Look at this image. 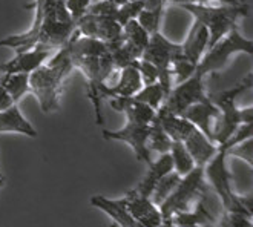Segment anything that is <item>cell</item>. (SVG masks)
Masks as SVG:
<instances>
[{
	"label": "cell",
	"instance_id": "83f0119b",
	"mask_svg": "<svg viewBox=\"0 0 253 227\" xmlns=\"http://www.w3.org/2000/svg\"><path fill=\"white\" fill-rule=\"evenodd\" d=\"M163 11H165V9H147V8H143L140 11V14L137 16V22L141 25L143 29H146V33L149 36L160 31Z\"/></svg>",
	"mask_w": 253,
	"mask_h": 227
},
{
	"label": "cell",
	"instance_id": "ba28073f",
	"mask_svg": "<svg viewBox=\"0 0 253 227\" xmlns=\"http://www.w3.org/2000/svg\"><path fill=\"white\" fill-rule=\"evenodd\" d=\"M180 52H181V45L170 42L161 31L151 34L146 48L143 49L141 58L149 63H152L157 68L158 83L165 88L166 94L170 92V89L173 86L170 68H172L173 58Z\"/></svg>",
	"mask_w": 253,
	"mask_h": 227
},
{
	"label": "cell",
	"instance_id": "8fae6325",
	"mask_svg": "<svg viewBox=\"0 0 253 227\" xmlns=\"http://www.w3.org/2000/svg\"><path fill=\"white\" fill-rule=\"evenodd\" d=\"M76 31L105 43H112L123 37V26L115 19L94 16V14H84L76 20Z\"/></svg>",
	"mask_w": 253,
	"mask_h": 227
},
{
	"label": "cell",
	"instance_id": "b9f144b4",
	"mask_svg": "<svg viewBox=\"0 0 253 227\" xmlns=\"http://www.w3.org/2000/svg\"><path fill=\"white\" fill-rule=\"evenodd\" d=\"M127 2H137V0H127Z\"/></svg>",
	"mask_w": 253,
	"mask_h": 227
},
{
	"label": "cell",
	"instance_id": "f1b7e54d",
	"mask_svg": "<svg viewBox=\"0 0 253 227\" xmlns=\"http://www.w3.org/2000/svg\"><path fill=\"white\" fill-rule=\"evenodd\" d=\"M143 8H144L143 0H137V2H125L123 5L118 6L115 20L123 26L126 22H129L132 19H137V16Z\"/></svg>",
	"mask_w": 253,
	"mask_h": 227
},
{
	"label": "cell",
	"instance_id": "60d3db41",
	"mask_svg": "<svg viewBox=\"0 0 253 227\" xmlns=\"http://www.w3.org/2000/svg\"><path fill=\"white\" fill-rule=\"evenodd\" d=\"M3 183H5V178H3V175H2V174H0V187L3 186Z\"/></svg>",
	"mask_w": 253,
	"mask_h": 227
},
{
	"label": "cell",
	"instance_id": "4fadbf2b",
	"mask_svg": "<svg viewBox=\"0 0 253 227\" xmlns=\"http://www.w3.org/2000/svg\"><path fill=\"white\" fill-rule=\"evenodd\" d=\"M120 200L129 212V215L140 221L144 227L161 226L163 215L160 212V207L151 198H146V196H141L133 190H129Z\"/></svg>",
	"mask_w": 253,
	"mask_h": 227
},
{
	"label": "cell",
	"instance_id": "f546056e",
	"mask_svg": "<svg viewBox=\"0 0 253 227\" xmlns=\"http://www.w3.org/2000/svg\"><path fill=\"white\" fill-rule=\"evenodd\" d=\"M118 6H120V5L108 2V0H97V2H91V5L87 6L86 14H94V16L112 17V19H115Z\"/></svg>",
	"mask_w": 253,
	"mask_h": 227
},
{
	"label": "cell",
	"instance_id": "ffe728a7",
	"mask_svg": "<svg viewBox=\"0 0 253 227\" xmlns=\"http://www.w3.org/2000/svg\"><path fill=\"white\" fill-rule=\"evenodd\" d=\"M181 143L189 150V154L195 161V166H203V168L218 150V146L207 138L198 128H193Z\"/></svg>",
	"mask_w": 253,
	"mask_h": 227
},
{
	"label": "cell",
	"instance_id": "d4e9b609",
	"mask_svg": "<svg viewBox=\"0 0 253 227\" xmlns=\"http://www.w3.org/2000/svg\"><path fill=\"white\" fill-rule=\"evenodd\" d=\"M166 91L163 88L158 82L157 83H152V85H146L143 86L135 95H132L133 98H137L138 101L141 103H146L147 106H151L152 109H158L160 106L163 104L166 98Z\"/></svg>",
	"mask_w": 253,
	"mask_h": 227
},
{
	"label": "cell",
	"instance_id": "e0dca14e",
	"mask_svg": "<svg viewBox=\"0 0 253 227\" xmlns=\"http://www.w3.org/2000/svg\"><path fill=\"white\" fill-rule=\"evenodd\" d=\"M180 45L183 57L197 66L204 52L207 51V46H209V33H207L204 25H201L198 20H193L186 40Z\"/></svg>",
	"mask_w": 253,
	"mask_h": 227
},
{
	"label": "cell",
	"instance_id": "8d00e7d4",
	"mask_svg": "<svg viewBox=\"0 0 253 227\" xmlns=\"http://www.w3.org/2000/svg\"><path fill=\"white\" fill-rule=\"evenodd\" d=\"M143 3L147 9H165L166 0H143Z\"/></svg>",
	"mask_w": 253,
	"mask_h": 227
},
{
	"label": "cell",
	"instance_id": "74e56055",
	"mask_svg": "<svg viewBox=\"0 0 253 227\" xmlns=\"http://www.w3.org/2000/svg\"><path fill=\"white\" fill-rule=\"evenodd\" d=\"M160 227H213V226H186V224H173L172 221H163Z\"/></svg>",
	"mask_w": 253,
	"mask_h": 227
},
{
	"label": "cell",
	"instance_id": "2e32d148",
	"mask_svg": "<svg viewBox=\"0 0 253 227\" xmlns=\"http://www.w3.org/2000/svg\"><path fill=\"white\" fill-rule=\"evenodd\" d=\"M0 134H22L25 137L36 138L37 129L23 115L19 103H12L6 109L0 111Z\"/></svg>",
	"mask_w": 253,
	"mask_h": 227
},
{
	"label": "cell",
	"instance_id": "1f68e13d",
	"mask_svg": "<svg viewBox=\"0 0 253 227\" xmlns=\"http://www.w3.org/2000/svg\"><path fill=\"white\" fill-rule=\"evenodd\" d=\"M227 157H236V158H241L244 161H247V164L252 168V138L244 140L241 143H238L232 147L227 149Z\"/></svg>",
	"mask_w": 253,
	"mask_h": 227
},
{
	"label": "cell",
	"instance_id": "5b68a950",
	"mask_svg": "<svg viewBox=\"0 0 253 227\" xmlns=\"http://www.w3.org/2000/svg\"><path fill=\"white\" fill-rule=\"evenodd\" d=\"M178 8L192 14L193 20H198L209 33V46L215 45L221 37H224L232 28L238 26L240 19H243L249 6L235 5H209V3H184Z\"/></svg>",
	"mask_w": 253,
	"mask_h": 227
},
{
	"label": "cell",
	"instance_id": "836d02e7",
	"mask_svg": "<svg viewBox=\"0 0 253 227\" xmlns=\"http://www.w3.org/2000/svg\"><path fill=\"white\" fill-rule=\"evenodd\" d=\"M227 226L229 227H253L252 226V218L241 215V214H227Z\"/></svg>",
	"mask_w": 253,
	"mask_h": 227
},
{
	"label": "cell",
	"instance_id": "6da1fadb",
	"mask_svg": "<svg viewBox=\"0 0 253 227\" xmlns=\"http://www.w3.org/2000/svg\"><path fill=\"white\" fill-rule=\"evenodd\" d=\"M34 9L31 28L25 33L0 39V48L22 52L37 45L55 51L66 46L76 33V22L68 12L65 0H36Z\"/></svg>",
	"mask_w": 253,
	"mask_h": 227
},
{
	"label": "cell",
	"instance_id": "cb8c5ba5",
	"mask_svg": "<svg viewBox=\"0 0 253 227\" xmlns=\"http://www.w3.org/2000/svg\"><path fill=\"white\" fill-rule=\"evenodd\" d=\"M170 146H172L170 137L154 118V122L151 123V129H149V135H147V149L151 150V152H157L158 155H161V154H168L170 150Z\"/></svg>",
	"mask_w": 253,
	"mask_h": 227
},
{
	"label": "cell",
	"instance_id": "277c9868",
	"mask_svg": "<svg viewBox=\"0 0 253 227\" xmlns=\"http://www.w3.org/2000/svg\"><path fill=\"white\" fill-rule=\"evenodd\" d=\"M204 180L218 195L227 214H241L252 218V195H240L233 190V178L227 168V150L218 146L216 154L204 166Z\"/></svg>",
	"mask_w": 253,
	"mask_h": 227
},
{
	"label": "cell",
	"instance_id": "603a6c76",
	"mask_svg": "<svg viewBox=\"0 0 253 227\" xmlns=\"http://www.w3.org/2000/svg\"><path fill=\"white\" fill-rule=\"evenodd\" d=\"M169 154L172 157L173 171L180 177H184L195 168V161H193L192 155L189 154V150L181 141H172Z\"/></svg>",
	"mask_w": 253,
	"mask_h": 227
},
{
	"label": "cell",
	"instance_id": "44dd1931",
	"mask_svg": "<svg viewBox=\"0 0 253 227\" xmlns=\"http://www.w3.org/2000/svg\"><path fill=\"white\" fill-rule=\"evenodd\" d=\"M173 224H186V226H215L218 221L209 207L206 206V196L200 198L187 212H178L170 220Z\"/></svg>",
	"mask_w": 253,
	"mask_h": 227
},
{
	"label": "cell",
	"instance_id": "8992f818",
	"mask_svg": "<svg viewBox=\"0 0 253 227\" xmlns=\"http://www.w3.org/2000/svg\"><path fill=\"white\" fill-rule=\"evenodd\" d=\"M253 54V42L247 37H244L240 31V28L235 26L230 31L221 37L215 45H212L211 48H207L204 55L201 57L200 63L195 68V72L200 74L201 77H207V75L221 72L224 69L230 58L235 54Z\"/></svg>",
	"mask_w": 253,
	"mask_h": 227
},
{
	"label": "cell",
	"instance_id": "7a4b0ae2",
	"mask_svg": "<svg viewBox=\"0 0 253 227\" xmlns=\"http://www.w3.org/2000/svg\"><path fill=\"white\" fill-rule=\"evenodd\" d=\"M74 66L66 48H60L46 63L29 74V92L37 101L43 114H51L60 109V98L66 77Z\"/></svg>",
	"mask_w": 253,
	"mask_h": 227
},
{
	"label": "cell",
	"instance_id": "9c48e42d",
	"mask_svg": "<svg viewBox=\"0 0 253 227\" xmlns=\"http://www.w3.org/2000/svg\"><path fill=\"white\" fill-rule=\"evenodd\" d=\"M207 97H209V94L206 91V79L201 77L200 74L193 72L189 79L172 86L170 92L160 108L170 114L181 115V112L187 109L190 104L203 101Z\"/></svg>",
	"mask_w": 253,
	"mask_h": 227
},
{
	"label": "cell",
	"instance_id": "d6986e66",
	"mask_svg": "<svg viewBox=\"0 0 253 227\" xmlns=\"http://www.w3.org/2000/svg\"><path fill=\"white\" fill-rule=\"evenodd\" d=\"M91 204L101 210L103 214H106L118 227H144L140 221H137L133 217L129 215L125 204L120 198H108L105 195H95L91 198Z\"/></svg>",
	"mask_w": 253,
	"mask_h": 227
},
{
	"label": "cell",
	"instance_id": "7c38bea8",
	"mask_svg": "<svg viewBox=\"0 0 253 227\" xmlns=\"http://www.w3.org/2000/svg\"><path fill=\"white\" fill-rule=\"evenodd\" d=\"M58 51V49H57ZM55 49L37 45L34 48H29L22 52H16L11 60L0 65V72H20L31 74L42 65H44L54 55Z\"/></svg>",
	"mask_w": 253,
	"mask_h": 227
},
{
	"label": "cell",
	"instance_id": "d6a6232c",
	"mask_svg": "<svg viewBox=\"0 0 253 227\" xmlns=\"http://www.w3.org/2000/svg\"><path fill=\"white\" fill-rule=\"evenodd\" d=\"M65 3H66L68 12L71 14L74 22H76L86 14L87 6L91 5V0H65Z\"/></svg>",
	"mask_w": 253,
	"mask_h": 227
},
{
	"label": "cell",
	"instance_id": "e575fe53",
	"mask_svg": "<svg viewBox=\"0 0 253 227\" xmlns=\"http://www.w3.org/2000/svg\"><path fill=\"white\" fill-rule=\"evenodd\" d=\"M195 3H209V5H235V6H249L247 0H197Z\"/></svg>",
	"mask_w": 253,
	"mask_h": 227
},
{
	"label": "cell",
	"instance_id": "9a60e30c",
	"mask_svg": "<svg viewBox=\"0 0 253 227\" xmlns=\"http://www.w3.org/2000/svg\"><path fill=\"white\" fill-rule=\"evenodd\" d=\"M180 117L186 118L187 122H190L193 126L198 128L207 138L212 140V129H213L215 118L218 117V108L212 103L209 97L203 101L190 104L187 109L181 112Z\"/></svg>",
	"mask_w": 253,
	"mask_h": 227
},
{
	"label": "cell",
	"instance_id": "3957f363",
	"mask_svg": "<svg viewBox=\"0 0 253 227\" xmlns=\"http://www.w3.org/2000/svg\"><path fill=\"white\" fill-rule=\"evenodd\" d=\"M252 86V74L244 77L232 89L221 91L216 94H209V98L218 108V117L215 118L212 129V140L216 146L226 143L235 129L243 123H253V108H238L236 98L246 89Z\"/></svg>",
	"mask_w": 253,
	"mask_h": 227
},
{
	"label": "cell",
	"instance_id": "ab89813d",
	"mask_svg": "<svg viewBox=\"0 0 253 227\" xmlns=\"http://www.w3.org/2000/svg\"><path fill=\"white\" fill-rule=\"evenodd\" d=\"M213 227H229V226H227V215H226V214L222 215V218H221L219 221H216V224H215Z\"/></svg>",
	"mask_w": 253,
	"mask_h": 227
},
{
	"label": "cell",
	"instance_id": "7402d4cb",
	"mask_svg": "<svg viewBox=\"0 0 253 227\" xmlns=\"http://www.w3.org/2000/svg\"><path fill=\"white\" fill-rule=\"evenodd\" d=\"M2 86L14 103H19L29 92V74L20 72H2L0 74Z\"/></svg>",
	"mask_w": 253,
	"mask_h": 227
},
{
	"label": "cell",
	"instance_id": "30bf717a",
	"mask_svg": "<svg viewBox=\"0 0 253 227\" xmlns=\"http://www.w3.org/2000/svg\"><path fill=\"white\" fill-rule=\"evenodd\" d=\"M149 129H151V125H138V123L126 122V125L122 129H117V131L103 129L101 134L105 140L126 143L133 150L137 160L149 166L152 163V152L147 149Z\"/></svg>",
	"mask_w": 253,
	"mask_h": 227
},
{
	"label": "cell",
	"instance_id": "f35d334b",
	"mask_svg": "<svg viewBox=\"0 0 253 227\" xmlns=\"http://www.w3.org/2000/svg\"><path fill=\"white\" fill-rule=\"evenodd\" d=\"M197 0H166V5L172 3L175 6H180V5H184V3H195Z\"/></svg>",
	"mask_w": 253,
	"mask_h": 227
},
{
	"label": "cell",
	"instance_id": "5bb4252c",
	"mask_svg": "<svg viewBox=\"0 0 253 227\" xmlns=\"http://www.w3.org/2000/svg\"><path fill=\"white\" fill-rule=\"evenodd\" d=\"M108 101L114 111L125 114L126 122L138 123V125H151L157 114V111L152 109L151 106L138 101L133 97H109Z\"/></svg>",
	"mask_w": 253,
	"mask_h": 227
},
{
	"label": "cell",
	"instance_id": "52a82bcc",
	"mask_svg": "<svg viewBox=\"0 0 253 227\" xmlns=\"http://www.w3.org/2000/svg\"><path fill=\"white\" fill-rule=\"evenodd\" d=\"M207 183L204 180V168L195 166L189 174L181 177L175 189L158 207L163 215V221H170L178 212H187L200 198L206 196Z\"/></svg>",
	"mask_w": 253,
	"mask_h": 227
},
{
	"label": "cell",
	"instance_id": "4dcf8cb0",
	"mask_svg": "<svg viewBox=\"0 0 253 227\" xmlns=\"http://www.w3.org/2000/svg\"><path fill=\"white\" fill-rule=\"evenodd\" d=\"M132 65L135 66L137 71L140 72V77H141L144 86L158 82V71H157V68L152 63L146 62V60H143V58H138Z\"/></svg>",
	"mask_w": 253,
	"mask_h": 227
},
{
	"label": "cell",
	"instance_id": "ac0fdd59",
	"mask_svg": "<svg viewBox=\"0 0 253 227\" xmlns=\"http://www.w3.org/2000/svg\"><path fill=\"white\" fill-rule=\"evenodd\" d=\"M147 174L144 175V178L138 183L137 187H133L132 190L141 195V196H146V198H151V195L157 186L158 181L170 174L173 171V163H172V157L170 154H161L155 161L152 160V163L147 166Z\"/></svg>",
	"mask_w": 253,
	"mask_h": 227
},
{
	"label": "cell",
	"instance_id": "d590c367",
	"mask_svg": "<svg viewBox=\"0 0 253 227\" xmlns=\"http://www.w3.org/2000/svg\"><path fill=\"white\" fill-rule=\"evenodd\" d=\"M14 101L11 100V97L8 95V92L6 91L0 86V111H3V109H6L8 106H11Z\"/></svg>",
	"mask_w": 253,
	"mask_h": 227
},
{
	"label": "cell",
	"instance_id": "484cf974",
	"mask_svg": "<svg viewBox=\"0 0 253 227\" xmlns=\"http://www.w3.org/2000/svg\"><path fill=\"white\" fill-rule=\"evenodd\" d=\"M123 37L129 43H132L135 48L143 51L146 48V45H147L149 37L151 36L146 33V29L141 28V25L137 22V19H132L123 25Z\"/></svg>",
	"mask_w": 253,
	"mask_h": 227
},
{
	"label": "cell",
	"instance_id": "4316f807",
	"mask_svg": "<svg viewBox=\"0 0 253 227\" xmlns=\"http://www.w3.org/2000/svg\"><path fill=\"white\" fill-rule=\"evenodd\" d=\"M180 180H181V177L178 175L175 171H172L170 174L165 175L157 183V186H155V189H154V192L151 195V200L157 206H160L163 201L168 198V195L175 189V186L178 184V181H180Z\"/></svg>",
	"mask_w": 253,
	"mask_h": 227
}]
</instances>
